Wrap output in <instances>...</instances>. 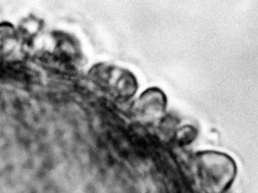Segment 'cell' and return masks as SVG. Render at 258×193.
<instances>
[{"label": "cell", "mask_w": 258, "mask_h": 193, "mask_svg": "<svg viewBox=\"0 0 258 193\" xmlns=\"http://www.w3.org/2000/svg\"><path fill=\"white\" fill-rule=\"evenodd\" d=\"M198 176L207 193H223L234 178V166L224 157H208L200 161Z\"/></svg>", "instance_id": "obj_1"}]
</instances>
